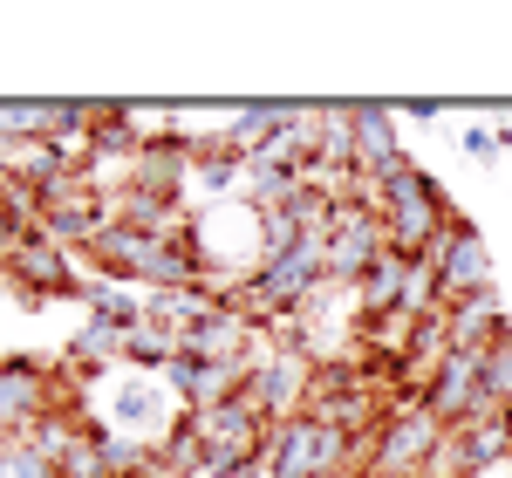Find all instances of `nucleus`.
Masks as SVG:
<instances>
[{
	"mask_svg": "<svg viewBox=\"0 0 512 478\" xmlns=\"http://www.w3.org/2000/svg\"><path fill=\"white\" fill-rule=\"evenodd\" d=\"M96 253H103L117 274H151V280H164V287H171V280H192V267H198L185 246H171L164 233H144V226H110V233L96 239Z\"/></svg>",
	"mask_w": 512,
	"mask_h": 478,
	"instance_id": "obj_1",
	"label": "nucleus"
},
{
	"mask_svg": "<svg viewBox=\"0 0 512 478\" xmlns=\"http://www.w3.org/2000/svg\"><path fill=\"white\" fill-rule=\"evenodd\" d=\"M383 253H390L383 212H376V205H335V226H328V274L362 280Z\"/></svg>",
	"mask_w": 512,
	"mask_h": 478,
	"instance_id": "obj_2",
	"label": "nucleus"
},
{
	"mask_svg": "<svg viewBox=\"0 0 512 478\" xmlns=\"http://www.w3.org/2000/svg\"><path fill=\"white\" fill-rule=\"evenodd\" d=\"M431 267H437V287H444V308H458L472 294H492V253H485V239L465 219H451V233L437 239Z\"/></svg>",
	"mask_w": 512,
	"mask_h": 478,
	"instance_id": "obj_3",
	"label": "nucleus"
},
{
	"mask_svg": "<svg viewBox=\"0 0 512 478\" xmlns=\"http://www.w3.org/2000/svg\"><path fill=\"white\" fill-rule=\"evenodd\" d=\"M192 431L205 444V458H212V472H239L253 458V444H260V410L246 397H226V403H212V410H198Z\"/></svg>",
	"mask_w": 512,
	"mask_h": 478,
	"instance_id": "obj_4",
	"label": "nucleus"
},
{
	"mask_svg": "<svg viewBox=\"0 0 512 478\" xmlns=\"http://www.w3.org/2000/svg\"><path fill=\"white\" fill-rule=\"evenodd\" d=\"M342 444H349V431H335L321 417H294L274 431V478H328Z\"/></svg>",
	"mask_w": 512,
	"mask_h": 478,
	"instance_id": "obj_5",
	"label": "nucleus"
},
{
	"mask_svg": "<svg viewBox=\"0 0 512 478\" xmlns=\"http://www.w3.org/2000/svg\"><path fill=\"white\" fill-rule=\"evenodd\" d=\"M328 274V239H301V246H280L267 260V274L253 280V301H274V308H294L315 280Z\"/></svg>",
	"mask_w": 512,
	"mask_h": 478,
	"instance_id": "obj_6",
	"label": "nucleus"
},
{
	"mask_svg": "<svg viewBox=\"0 0 512 478\" xmlns=\"http://www.w3.org/2000/svg\"><path fill=\"white\" fill-rule=\"evenodd\" d=\"M437 444H444V424L417 403V410H403L390 424H376V465H383V472H410V465L437 458Z\"/></svg>",
	"mask_w": 512,
	"mask_h": 478,
	"instance_id": "obj_7",
	"label": "nucleus"
},
{
	"mask_svg": "<svg viewBox=\"0 0 512 478\" xmlns=\"http://www.w3.org/2000/svg\"><path fill=\"white\" fill-rule=\"evenodd\" d=\"M506 451H512L506 417H472V424H458L451 438L437 444V465H451L458 478H472V472H485V465H499Z\"/></svg>",
	"mask_w": 512,
	"mask_h": 478,
	"instance_id": "obj_8",
	"label": "nucleus"
},
{
	"mask_svg": "<svg viewBox=\"0 0 512 478\" xmlns=\"http://www.w3.org/2000/svg\"><path fill=\"white\" fill-rule=\"evenodd\" d=\"M349 158L362 164V171H396V164H403L383 110H349Z\"/></svg>",
	"mask_w": 512,
	"mask_h": 478,
	"instance_id": "obj_9",
	"label": "nucleus"
},
{
	"mask_svg": "<svg viewBox=\"0 0 512 478\" xmlns=\"http://www.w3.org/2000/svg\"><path fill=\"white\" fill-rule=\"evenodd\" d=\"M239 397L253 403L260 417H280L287 403L301 397V362H294V356H274V362H267V369H253V383H246Z\"/></svg>",
	"mask_w": 512,
	"mask_h": 478,
	"instance_id": "obj_10",
	"label": "nucleus"
},
{
	"mask_svg": "<svg viewBox=\"0 0 512 478\" xmlns=\"http://www.w3.org/2000/svg\"><path fill=\"white\" fill-rule=\"evenodd\" d=\"M403 280H410V260H403V253H383L369 274L355 280L362 315H403Z\"/></svg>",
	"mask_w": 512,
	"mask_h": 478,
	"instance_id": "obj_11",
	"label": "nucleus"
},
{
	"mask_svg": "<svg viewBox=\"0 0 512 478\" xmlns=\"http://www.w3.org/2000/svg\"><path fill=\"white\" fill-rule=\"evenodd\" d=\"M41 417V376L35 369H0V431H28Z\"/></svg>",
	"mask_w": 512,
	"mask_h": 478,
	"instance_id": "obj_12",
	"label": "nucleus"
},
{
	"mask_svg": "<svg viewBox=\"0 0 512 478\" xmlns=\"http://www.w3.org/2000/svg\"><path fill=\"white\" fill-rule=\"evenodd\" d=\"M14 274L35 280V287H69V274H62V253H55L48 239H21V246H14Z\"/></svg>",
	"mask_w": 512,
	"mask_h": 478,
	"instance_id": "obj_13",
	"label": "nucleus"
},
{
	"mask_svg": "<svg viewBox=\"0 0 512 478\" xmlns=\"http://www.w3.org/2000/svg\"><path fill=\"white\" fill-rule=\"evenodd\" d=\"M512 410V335L499 349H485V417H506Z\"/></svg>",
	"mask_w": 512,
	"mask_h": 478,
	"instance_id": "obj_14",
	"label": "nucleus"
},
{
	"mask_svg": "<svg viewBox=\"0 0 512 478\" xmlns=\"http://www.w3.org/2000/svg\"><path fill=\"white\" fill-rule=\"evenodd\" d=\"M117 417L123 424H158V397H151V390H123Z\"/></svg>",
	"mask_w": 512,
	"mask_h": 478,
	"instance_id": "obj_15",
	"label": "nucleus"
},
{
	"mask_svg": "<svg viewBox=\"0 0 512 478\" xmlns=\"http://www.w3.org/2000/svg\"><path fill=\"white\" fill-rule=\"evenodd\" d=\"M506 424H512V410H506Z\"/></svg>",
	"mask_w": 512,
	"mask_h": 478,
	"instance_id": "obj_16",
	"label": "nucleus"
}]
</instances>
